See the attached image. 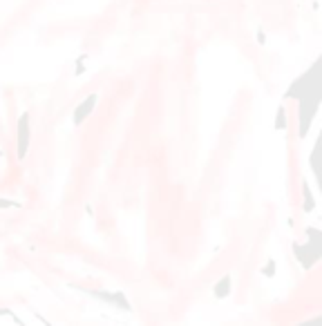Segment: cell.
Here are the masks:
<instances>
[{
    "label": "cell",
    "instance_id": "6da1fadb",
    "mask_svg": "<svg viewBox=\"0 0 322 326\" xmlns=\"http://www.w3.org/2000/svg\"><path fill=\"white\" fill-rule=\"evenodd\" d=\"M94 103H96V96H94V94H92V96L90 98H85V101H83V105H81V107H78L76 110V114H74V123H81L83 121V119H85L87 117V114H90L92 112V107H94Z\"/></svg>",
    "mask_w": 322,
    "mask_h": 326
},
{
    "label": "cell",
    "instance_id": "7a4b0ae2",
    "mask_svg": "<svg viewBox=\"0 0 322 326\" xmlns=\"http://www.w3.org/2000/svg\"><path fill=\"white\" fill-rule=\"evenodd\" d=\"M27 121H29V117L27 114H23V119H21V143H18V148H21V157H25V152H27V139H29Z\"/></svg>",
    "mask_w": 322,
    "mask_h": 326
},
{
    "label": "cell",
    "instance_id": "3957f363",
    "mask_svg": "<svg viewBox=\"0 0 322 326\" xmlns=\"http://www.w3.org/2000/svg\"><path fill=\"white\" fill-rule=\"evenodd\" d=\"M229 284H231V277H224L222 279V284L217 286V295H220V297H224V295L229 293Z\"/></svg>",
    "mask_w": 322,
    "mask_h": 326
}]
</instances>
